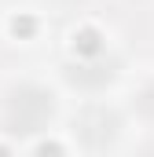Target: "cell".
<instances>
[{"mask_svg": "<svg viewBox=\"0 0 154 157\" xmlns=\"http://www.w3.org/2000/svg\"><path fill=\"white\" fill-rule=\"evenodd\" d=\"M51 113V102L37 91H22L11 99V121L18 124V132H37V124Z\"/></svg>", "mask_w": 154, "mask_h": 157, "instance_id": "cell-1", "label": "cell"}, {"mask_svg": "<svg viewBox=\"0 0 154 157\" xmlns=\"http://www.w3.org/2000/svg\"><path fill=\"white\" fill-rule=\"evenodd\" d=\"M140 110H143V113H151V117H154V84H151V88H143V91H140Z\"/></svg>", "mask_w": 154, "mask_h": 157, "instance_id": "cell-2", "label": "cell"}]
</instances>
